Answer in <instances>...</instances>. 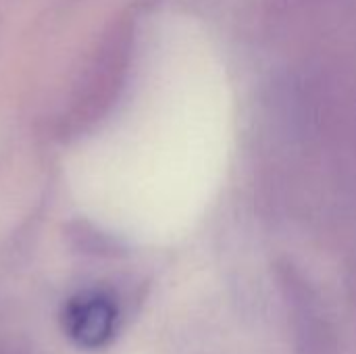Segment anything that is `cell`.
<instances>
[{"instance_id":"cell-1","label":"cell","mask_w":356,"mask_h":354,"mask_svg":"<svg viewBox=\"0 0 356 354\" xmlns=\"http://www.w3.org/2000/svg\"><path fill=\"white\" fill-rule=\"evenodd\" d=\"M63 330L67 338L86 351L106 346L119 325V309L108 294L79 292L63 309Z\"/></svg>"},{"instance_id":"cell-2","label":"cell","mask_w":356,"mask_h":354,"mask_svg":"<svg viewBox=\"0 0 356 354\" xmlns=\"http://www.w3.org/2000/svg\"><path fill=\"white\" fill-rule=\"evenodd\" d=\"M0 354H31L23 344H19L17 340H8V338H0Z\"/></svg>"}]
</instances>
